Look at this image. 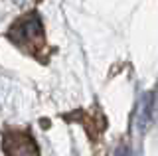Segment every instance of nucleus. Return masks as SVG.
Segmentation results:
<instances>
[{
	"mask_svg": "<svg viewBox=\"0 0 158 156\" xmlns=\"http://www.w3.org/2000/svg\"><path fill=\"white\" fill-rule=\"evenodd\" d=\"M8 38L12 40L16 46H20L22 50H26L32 55H40V50L46 46L44 40V26L42 20L36 12L26 14L20 20H16L12 24L8 32Z\"/></svg>",
	"mask_w": 158,
	"mask_h": 156,
	"instance_id": "1",
	"label": "nucleus"
},
{
	"mask_svg": "<svg viewBox=\"0 0 158 156\" xmlns=\"http://www.w3.org/2000/svg\"><path fill=\"white\" fill-rule=\"evenodd\" d=\"M4 152L6 156H40V148L30 133L10 130L4 134Z\"/></svg>",
	"mask_w": 158,
	"mask_h": 156,
	"instance_id": "2",
	"label": "nucleus"
},
{
	"mask_svg": "<svg viewBox=\"0 0 158 156\" xmlns=\"http://www.w3.org/2000/svg\"><path fill=\"white\" fill-rule=\"evenodd\" d=\"M73 119L81 121L83 126H85V130H87V134L91 136V138H97L107 126V121L103 119L101 113H83V111H79V115H75Z\"/></svg>",
	"mask_w": 158,
	"mask_h": 156,
	"instance_id": "3",
	"label": "nucleus"
},
{
	"mask_svg": "<svg viewBox=\"0 0 158 156\" xmlns=\"http://www.w3.org/2000/svg\"><path fill=\"white\" fill-rule=\"evenodd\" d=\"M150 113H152V95L146 93L140 99L138 109H136V123L140 126V130H144L148 126V123H150Z\"/></svg>",
	"mask_w": 158,
	"mask_h": 156,
	"instance_id": "4",
	"label": "nucleus"
},
{
	"mask_svg": "<svg viewBox=\"0 0 158 156\" xmlns=\"http://www.w3.org/2000/svg\"><path fill=\"white\" fill-rule=\"evenodd\" d=\"M115 156H132V152H131V148H128V146H118L117 148V152H115Z\"/></svg>",
	"mask_w": 158,
	"mask_h": 156,
	"instance_id": "5",
	"label": "nucleus"
}]
</instances>
